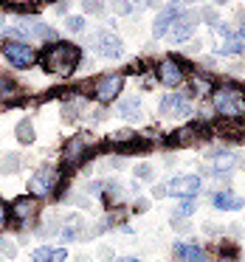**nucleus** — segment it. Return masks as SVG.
<instances>
[{"mask_svg":"<svg viewBox=\"0 0 245 262\" xmlns=\"http://www.w3.org/2000/svg\"><path fill=\"white\" fill-rule=\"evenodd\" d=\"M42 65H46L48 74L71 76L74 68L79 65V48L71 46V42H54L46 51V57H42Z\"/></svg>","mask_w":245,"mask_h":262,"instance_id":"1","label":"nucleus"},{"mask_svg":"<svg viewBox=\"0 0 245 262\" xmlns=\"http://www.w3.org/2000/svg\"><path fill=\"white\" fill-rule=\"evenodd\" d=\"M211 102H214L217 113L228 116V119H239V116L245 113V93L239 91V88H234V85L217 88L214 96H211Z\"/></svg>","mask_w":245,"mask_h":262,"instance_id":"2","label":"nucleus"},{"mask_svg":"<svg viewBox=\"0 0 245 262\" xmlns=\"http://www.w3.org/2000/svg\"><path fill=\"white\" fill-rule=\"evenodd\" d=\"M3 57L9 59V65H14V68H31V65L37 62V54L31 51L29 46H23V42L17 40H6L3 42Z\"/></svg>","mask_w":245,"mask_h":262,"instance_id":"3","label":"nucleus"},{"mask_svg":"<svg viewBox=\"0 0 245 262\" xmlns=\"http://www.w3.org/2000/svg\"><path fill=\"white\" fill-rule=\"evenodd\" d=\"M57 181H59V172L54 169V166H42V169H37L34 178L29 181L31 198H42V194H48L54 186H57Z\"/></svg>","mask_w":245,"mask_h":262,"instance_id":"4","label":"nucleus"},{"mask_svg":"<svg viewBox=\"0 0 245 262\" xmlns=\"http://www.w3.org/2000/svg\"><path fill=\"white\" fill-rule=\"evenodd\" d=\"M200 192V178L197 175H181L166 183V194L172 198H194Z\"/></svg>","mask_w":245,"mask_h":262,"instance_id":"5","label":"nucleus"},{"mask_svg":"<svg viewBox=\"0 0 245 262\" xmlns=\"http://www.w3.org/2000/svg\"><path fill=\"white\" fill-rule=\"evenodd\" d=\"M93 48H96L102 57H121V51H124V46H121V40L113 34V31H96V37H93Z\"/></svg>","mask_w":245,"mask_h":262,"instance_id":"6","label":"nucleus"},{"mask_svg":"<svg viewBox=\"0 0 245 262\" xmlns=\"http://www.w3.org/2000/svg\"><path fill=\"white\" fill-rule=\"evenodd\" d=\"M17 31H23V37H40V40H51V37H54V29H51V26L40 23L37 17H23L12 34H17Z\"/></svg>","mask_w":245,"mask_h":262,"instance_id":"7","label":"nucleus"},{"mask_svg":"<svg viewBox=\"0 0 245 262\" xmlns=\"http://www.w3.org/2000/svg\"><path fill=\"white\" fill-rule=\"evenodd\" d=\"M121 85H124V79H121V76H116V74H110V76H104V79H99L96 96L102 99V102H113V99L119 96Z\"/></svg>","mask_w":245,"mask_h":262,"instance_id":"8","label":"nucleus"},{"mask_svg":"<svg viewBox=\"0 0 245 262\" xmlns=\"http://www.w3.org/2000/svg\"><path fill=\"white\" fill-rule=\"evenodd\" d=\"M158 74H161V82H164V85H181V79H183V68H181V62H175L172 57L161 59Z\"/></svg>","mask_w":245,"mask_h":262,"instance_id":"9","label":"nucleus"},{"mask_svg":"<svg viewBox=\"0 0 245 262\" xmlns=\"http://www.w3.org/2000/svg\"><path fill=\"white\" fill-rule=\"evenodd\" d=\"M85 152H87V138H85V136L71 138V141H68V149H65V164H68V166H76Z\"/></svg>","mask_w":245,"mask_h":262,"instance_id":"10","label":"nucleus"},{"mask_svg":"<svg viewBox=\"0 0 245 262\" xmlns=\"http://www.w3.org/2000/svg\"><path fill=\"white\" fill-rule=\"evenodd\" d=\"M192 31H194V23L189 17H183V20H175V23H172V29L166 31V34H169L172 42H183V40H189V34H192Z\"/></svg>","mask_w":245,"mask_h":262,"instance_id":"11","label":"nucleus"},{"mask_svg":"<svg viewBox=\"0 0 245 262\" xmlns=\"http://www.w3.org/2000/svg\"><path fill=\"white\" fill-rule=\"evenodd\" d=\"M161 110H164V113H172V116H186L192 107H189L186 96H166L164 104H161Z\"/></svg>","mask_w":245,"mask_h":262,"instance_id":"12","label":"nucleus"},{"mask_svg":"<svg viewBox=\"0 0 245 262\" xmlns=\"http://www.w3.org/2000/svg\"><path fill=\"white\" fill-rule=\"evenodd\" d=\"M31 259L34 262H62V259H68V251L65 248H37L34 254H31Z\"/></svg>","mask_w":245,"mask_h":262,"instance_id":"13","label":"nucleus"},{"mask_svg":"<svg viewBox=\"0 0 245 262\" xmlns=\"http://www.w3.org/2000/svg\"><path fill=\"white\" fill-rule=\"evenodd\" d=\"M175 256L181 262H206L203 248H197V245H175Z\"/></svg>","mask_w":245,"mask_h":262,"instance_id":"14","label":"nucleus"},{"mask_svg":"<svg viewBox=\"0 0 245 262\" xmlns=\"http://www.w3.org/2000/svg\"><path fill=\"white\" fill-rule=\"evenodd\" d=\"M34 211H37V200L34 198L14 200V217H17V220H31V217H34Z\"/></svg>","mask_w":245,"mask_h":262,"instance_id":"15","label":"nucleus"},{"mask_svg":"<svg viewBox=\"0 0 245 262\" xmlns=\"http://www.w3.org/2000/svg\"><path fill=\"white\" fill-rule=\"evenodd\" d=\"M177 20V9H166V12H161V17L155 20V26H152V31H155V37H164L166 31L172 29V23Z\"/></svg>","mask_w":245,"mask_h":262,"instance_id":"16","label":"nucleus"},{"mask_svg":"<svg viewBox=\"0 0 245 262\" xmlns=\"http://www.w3.org/2000/svg\"><path fill=\"white\" fill-rule=\"evenodd\" d=\"M214 206L217 209H226V211H237V209H242V198L234 192H220L214 198Z\"/></svg>","mask_w":245,"mask_h":262,"instance_id":"17","label":"nucleus"},{"mask_svg":"<svg viewBox=\"0 0 245 262\" xmlns=\"http://www.w3.org/2000/svg\"><path fill=\"white\" fill-rule=\"evenodd\" d=\"M116 113L121 116V119H136L138 116V99L132 96V99H124V102L116 107Z\"/></svg>","mask_w":245,"mask_h":262,"instance_id":"18","label":"nucleus"},{"mask_svg":"<svg viewBox=\"0 0 245 262\" xmlns=\"http://www.w3.org/2000/svg\"><path fill=\"white\" fill-rule=\"evenodd\" d=\"M14 136H17V141H23V144H34V127H31V121H20L17 130H14Z\"/></svg>","mask_w":245,"mask_h":262,"instance_id":"19","label":"nucleus"},{"mask_svg":"<svg viewBox=\"0 0 245 262\" xmlns=\"http://www.w3.org/2000/svg\"><path fill=\"white\" fill-rule=\"evenodd\" d=\"M222 51H226V54H239V51H242V40H239L237 34H228V40H226V46H222Z\"/></svg>","mask_w":245,"mask_h":262,"instance_id":"20","label":"nucleus"},{"mask_svg":"<svg viewBox=\"0 0 245 262\" xmlns=\"http://www.w3.org/2000/svg\"><path fill=\"white\" fill-rule=\"evenodd\" d=\"M68 29L71 31H82V29H85V20H82V17H71L68 20Z\"/></svg>","mask_w":245,"mask_h":262,"instance_id":"21","label":"nucleus"},{"mask_svg":"<svg viewBox=\"0 0 245 262\" xmlns=\"http://www.w3.org/2000/svg\"><path fill=\"white\" fill-rule=\"evenodd\" d=\"M14 166H17V158H14V155L3 158V172H14Z\"/></svg>","mask_w":245,"mask_h":262,"instance_id":"22","label":"nucleus"},{"mask_svg":"<svg viewBox=\"0 0 245 262\" xmlns=\"http://www.w3.org/2000/svg\"><path fill=\"white\" fill-rule=\"evenodd\" d=\"M192 211H194V203H192V200H186V203L177 206V214H192Z\"/></svg>","mask_w":245,"mask_h":262,"instance_id":"23","label":"nucleus"},{"mask_svg":"<svg viewBox=\"0 0 245 262\" xmlns=\"http://www.w3.org/2000/svg\"><path fill=\"white\" fill-rule=\"evenodd\" d=\"M234 164V158H231V155H226V158H220V161H217V169H228V166H231Z\"/></svg>","mask_w":245,"mask_h":262,"instance_id":"24","label":"nucleus"},{"mask_svg":"<svg viewBox=\"0 0 245 262\" xmlns=\"http://www.w3.org/2000/svg\"><path fill=\"white\" fill-rule=\"evenodd\" d=\"M85 9H87V12H93V14H104L102 12V3H87Z\"/></svg>","mask_w":245,"mask_h":262,"instance_id":"25","label":"nucleus"},{"mask_svg":"<svg viewBox=\"0 0 245 262\" xmlns=\"http://www.w3.org/2000/svg\"><path fill=\"white\" fill-rule=\"evenodd\" d=\"M3 223H6V206L0 203V226H3Z\"/></svg>","mask_w":245,"mask_h":262,"instance_id":"26","label":"nucleus"},{"mask_svg":"<svg viewBox=\"0 0 245 262\" xmlns=\"http://www.w3.org/2000/svg\"><path fill=\"white\" fill-rule=\"evenodd\" d=\"M0 93H9V82H0Z\"/></svg>","mask_w":245,"mask_h":262,"instance_id":"27","label":"nucleus"},{"mask_svg":"<svg viewBox=\"0 0 245 262\" xmlns=\"http://www.w3.org/2000/svg\"><path fill=\"white\" fill-rule=\"evenodd\" d=\"M121 262H141V259H132V256H127V259H121Z\"/></svg>","mask_w":245,"mask_h":262,"instance_id":"28","label":"nucleus"}]
</instances>
